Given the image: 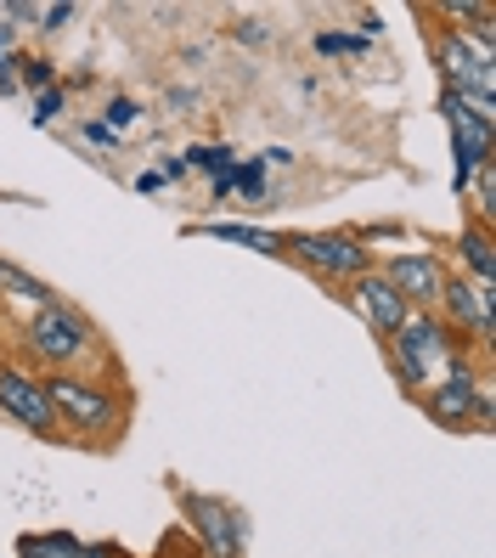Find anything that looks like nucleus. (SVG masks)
I'll return each mask as SVG.
<instances>
[{
    "label": "nucleus",
    "mask_w": 496,
    "mask_h": 558,
    "mask_svg": "<svg viewBox=\"0 0 496 558\" xmlns=\"http://www.w3.org/2000/svg\"><path fill=\"white\" fill-rule=\"evenodd\" d=\"M384 355H389V367H395V378H401V389H407L412 401L423 396L428 384H440L451 367L469 361V350L451 339V327L440 322V311H412L384 339Z\"/></svg>",
    "instance_id": "f257e3e1"
},
{
    "label": "nucleus",
    "mask_w": 496,
    "mask_h": 558,
    "mask_svg": "<svg viewBox=\"0 0 496 558\" xmlns=\"http://www.w3.org/2000/svg\"><path fill=\"white\" fill-rule=\"evenodd\" d=\"M46 396L62 423V435L85 446H119L124 435V396L90 373H46Z\"/></svg>",
    "instance_id": "f03ea898"
},
{
    "label": "nucleus",
    "mask_w": 496,
    "mask_h": 558,
    "mask_svg": "<svg viewBox=\"0 0 496 558\" xmlns=\"http://www.w3.org/2000/svg\"><path fill=\"white\" fill-rule=\"evenodd\" d=\"M23 350H28V361H35L40 373H85V367L102 361V333H96L69 300H57V305L28 311Z\"/></svg>",
    "instance_id": "7ed1b4c3"
},
{
    "label": "nucleus",
    "mask_w": 496,
    "mask_h": 558,
    "mask_svg": "<svg viewBox=\"0 0 496 558\" xmlns=\"http://www.w3.org/2000/svg\"><path fill=\"white\" fill-rule=\"evenodd\" d=\"M282 259H300V266L322 282H355V277H367L378 266L373 243L361 232H288Z\"/></svg>",
    "instance_id": "20e7f679"
},
{
    "label": "nucleus",
    "mask_w": 496,
    "mask_h": 558,
    "mask_svg": "<svg viewBox=\"0 0 496 558\" xmlns=\"http://www.w3.org/2000/svg\"><path fill=\"white\" fill-rule=\"evenodd\" d=\"M418 407L440 423L451 435H474V429H491V373H474L469 361L451 367L440 384H428Z\"/></svg>",
    "instance_id": "39448f33"
},
{
    "label": "nucleus",
    "mask_w": 496,
    "mask_h": 558,
    "mask_svg": "<svg viewBox=\"0 0 496 558\" xmlns=\"http://www.w3.org/2000/svg\"><path fill=\"white\" fill-rule=\"evenodd\" d=\"M435 311H440V322L451 327V339L462 350H474V355L491 350V339H496V288H480L469 277L446 271V288H440Z\"/></svg>",
    "instance_id": "423d86ee"
},
{
    "label": "nucleus",
    "mask_w": 496,
    "mask_h": 558,
    "mask_svg": "<svg viewBox=\"0 0 496 558\" xmlns=\"http://www.w3.org/2000/svg\"><path fill=\"white\" fill-rule=\"evenodd\" d=\"M446 124H451V147H457V186L469 181L480 163H491V142H496V102L491 96H469V90H446L440 102Z\"/></svg>",
    "instance_id": "0eeeda50"
},
{
    "label": "nucleus",
    "mask_w": 496,
    "mask_h": 558,
    "mask_svg": "<svg viewBox=\"0 0 496 558\" xmlns=\"http://www.w3.org/2000/svg\"><path fill=\"white\" fill-rule=\"evenodd\" d=\"M181 519L197 536V558H243L249 547V519L238 502L204 497V490H181Z\"/></svg>",
    "instance_id": "6e6552de"
},
{
    "label": "nucleus",
    "mask_w": 496,
    "mask_h": 558,
    "mask_svg": "<svg viewBox=\"0 0 496 558\" xmlns=\"http://www.w3.org/2000/svg\"><path fill=\"white\" fill-rule=\"evenodd\" d=\"M0 412L35 440H62V423H57L51 396H46V373L23 367V361H0Z\"/></svg>",
    "instance_id": "1a4fd4ad"
},
{
    "label": "nucleus",
    "mask_w": 496,
    "mask_h": 558,
    "mask_svg": "<svg viewBox=\"0 0 496 558\" xmlns=\"http://www.w3.org/2000/svg\"><path fill=\"white\" fill-rule=\"evenodd\" d=\"M435 62L446 74V90H469V96H491L496 90L491 35H474V28H446V35H435Z\"/></svg>",
    "instance_id": "9d476101"
},
{
    "label": "nucleus",
    "mask_w": 496,
    "mask_h": 558,
    "mask_svg": "<svg viewBox=\"0 0 496 558\" xmlns=\"http://www.w3.org/2000/svg\"><path fill=\"white\" fill-rule=\"evenodd\" d=\"M384 282L401 293V300L412 305V311H435L440 305V288H446V266L435 254H423V248H401V254H389L384 259Z\"/></svg>",
    "instance_id": "9b49d317"
},
{
    "label": "nucleus",
    "mask_w": 496,
    "mask_h": 558,
    "mask_svg": "<svg viewBox=\"0 0 496 558\" xmlns=\"http://www.w3.org/2000/svg\"><path fill=\"white\" fill-rule=\"evenodd\" d=\"M344 300H350V311H355L361 322H367V327H373L378 339H389L395 327H401V322L412 316V305H407L401 293H395V288L384 282V271H378V266H373L367 277L344 282Z\"/></svg>",
    "instance_id": "f8f14e48"
},
{
    "label": "nucleus",
    "mask_w": 496,
    "mask_h": 558,
    "mask_svg": "<svg viewBox=\"0 0 496 558\" xmlns=\"http://www.w3.org/2000/svg\"><path fill=\"white\" fill-rule=\"evenodd\" d=\"M457 266L469 271V282L496 288V238H491V226H480V220L462 226V232H457Z\"/></svg>",
    "instance_id": "ddd939ff"
},
{
    "label": "nucleus",
    "mask_w": 496,
    "mask_h": 558,
    "mask_svg": "<svg viewBox=\"0 0 496 558\" xmlns=\"http://www.w3.org/2000/svg\"><path fill=\"white\" fill-rule=\"evenodd\" d=\"M17 558H119V553L102 547V542H80L69 531H40V536L17 542Z\"/></svg>",
    "instance_id": "4468645a"
},
{
    "label": "nucleus",
    "mask_w": 496,
    "mask_h": 558,
    "mask_svg": "<svg viewBox=\"0 0 496 558\" xmlns=\"http://www.w3.org/2000/svg\"><path fill=\"white\" fill-rule=\"evenodd\" d=\"M204 238L215 243H243L254 254H266V259H282V238L277 232H259V226H243V220H209V226H197Z\"/></svg>",
    "instance_id": "2eb2a0df"
},
{
    "label": "nucleus",
    "mask_w": 496,
    "mask_h": 558,
    "mask_svg": "<svg viewBox=\"0 0 496 558\" xmlns=\"http://www.w3.org/2000/svg\"><path fill=\"white\" fill-rule=\"evenodd\" d=\"M0 293H17V300H28L35 311H40V305H57V300H62V293H57L51 282H40L35 271H23L17 259H0Z\"/></svg>",
    "instance_id": "dca6fc26"
},
{
    "label": "nucleus",
    "mask_w": 496,
    "mask_h": 558,
    "mask_svg": "<svg viewBox=\"0 0 496 558\" xmlns=\"http://www.w3.org/2000/svg\"><path fill=\"white\" fill-rule=\"evenodd\" d=\"M491 192H496V158L491 163H480V170L457 186V198H469L474 204V215L469 220H480V226H491V215H496V204H491Z\"/></svg>",
    "instance_id": "f3484780"
},
{
    "label": "nucleus",
    "mask_w": 496,
    "mask_h": 558,
    "mask_svg": "<svg viewBox=\"0 0 496 558\" xmlns=\"http://www.w3.org/2000/svg\"><path fill=\"white\" fill-rule=\"evenodd\" d=\"M186 170H209V175H226V170H238V158H231V147H186L181 153Z\"/></svg>",
    "instance_id": "a211bd4d"
},
{
    "label": "nucleus",
    "mask_w": 496,
    "mask_h": 558,
    "mask_svg": "<svg viewBox=\"0 0 496 558\" xmlns=\"http://www.w3.org/2000/svg\"><path fill=\"white\" fill-rule=\"evenodd\" d=\"M231 192H243V198H266V158H249L231 170Z\"/></svg>",
    "instance_id": "6ab92c4d"
},
{
    "label": "nucleus",
    "mask_w": 496,
    "mask_h": 558,
    "mask_svg": "<svg viewBox=\"0 0 496 558\" xmlns=\"http://www.w3.org/2000/svg\"><path fill=\"white\" fill-rule=\"evenodd\" d=\"M23 85L46 90V85H51V62H46V57H23Z\"/></svg>",
    "instance_id": "aec40b11"
},
{
    "label": "nucleus",
    "mask_w": 496,
    "mask_h": 558,
    "mask_svg": "<svg viewBox=\"0 0 496 558\" xmlns=\"http://www.w3.org/2000/svg\"><path fill=\"white\" fill-rule=\"evenodd\" d=\"M367 40H355V35H316V51H327V57H344V51H361Z\"/></svg>",
    "instance_id": "412c9836"
},
{
    "label": "nucleus",
    "mask_w": 496,
    "mask_h": 558,
    "mask_svg": "<svg viewBox=\"0 0 496 558\" xmlns=\"http://www.w3.org/2000/svg\"><path fill=\"white\" fill-rule=\"evenodd\" d=\"M124 124H136V102H130V96H113L108 102V130H124Z\"/></svg>",
    "instance_id": "4be33fe9"
},
{
    "label": "nucleus",
    "mask_w": 496,
    "mask_h": 558,
    "mask_svg": "<svg viewBox=\"0 0 496 558\" xmlns=\"http://www.w3.org/2000/svg\"><path fill=\"white\" fill-rule=\"evenodd\" d=\"M57 113H62V90L51 85V90H40V102H35V119H40V124H51Z\"/></svg>",
    "instance_id": "5701e85b"
},
{
    "label": "nucleus",
    "mask_w": 496,
    "mask_h": 558,
    "mask_svg": "<svg viewBox=\"0 0 496 558\" xmlns=\"http://www.w3.org/2000/svg\"><path fill=\"white\" fill-rule=\"evenodd\" d=\"M35 17H40V28H46V35H51V28H62V23L74 17V7H40Z\"/></svg>",
    "instance_id": "b1692460"
},
{
    "label": "nucleus",
    "mask_w": 496,
    "mask_h": 558,
    "mask_svg": "<svg viewBox=\"0 0 496 558\" xmlns=\"http://www.w3.org/2000/svg\"><path fill=\"white\" fill-rule=\"evenodd\" d=\"M85 136H90L96 147H113V130H108V124H96V119L85 124Z\"/></svg>",
    "instance_id": "393cba45"
},
{
    "label": "nucleus",
    "mask_w": 496,
    "mask_h": 558,
    "mask_svg": "<svg viewBox=\"0 0 496 558\" xmlns=\"http://www.w3.org/2000/svg\"><path fill=\"white\" fill-rule=\"evenodd\" d=\"M0 46H12V28H0Z\"/></svg>",
    "instance_id": "a878e982"
}]
</instances>
